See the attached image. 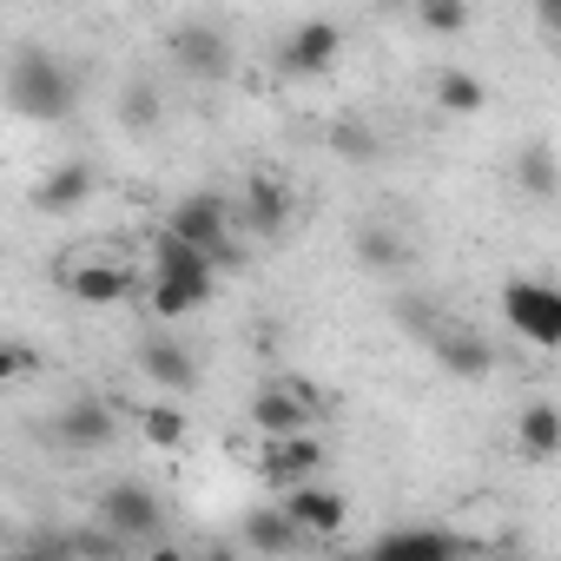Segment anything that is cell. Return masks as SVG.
<instances>
[{
    "label": "cell",
    "instance_id": "obj_15",
    "mask_svg": "<svg viewBox=\"0 0 561 561\" xmlns=\"http://www.w3.org/2000/svg\"><path fill=\"white\" fill-rule=\"evenodd\" d=\"M430 351H436V364H443L449 377H462V383H482V377L495 370V351H489L476 331H462V324H436V331H430Z\"/></svg>",
    "mask_w": 561,
    "mask_h": 561
},
{
    "label": "cell",
    "instance_id": "obj_7",
    "mask_svg": "<svg viewBox=\"0 0 561 561\" xmlns=\"http://www.w3.org/2000/svg\"><path fill=\"white\" fill-rule=\"evenodd\" d=\"M172 67L192 80V87H218V80H231V41L218 34V27H205V21H185V27H172Z\"/></svg>",
    "mask_w": 561,
    "mask_h": 561
},
{
    "label": "cell",
    "instance_id": "obj_4",
    "mask_svg": "<svg viewBox=\"0 0 561 561\" xmlns=\"http://www.w3.org/2000/svg\"><path fill=\"white\" fill-rule=\"evenodd\" d=\"M502 318L535 351H554L561 344V291L548 285V277H508V285H502Z\"/></svg>",
    "mask_w": 561,
    "mask_h": 561
},
{
    "label": "cell",
    "instance_id": "obj_26",
    "mask_svg": "<svg viewBox=\"0 0 561 561\" xmlns=\"http://www.w3.org/2000/svg\"><path fill=\"white\" fill-rule=\"evenodd\" d=\"M27 370H41V351L21 337H0V383H21Z\"/></svg>",
    "mask_w": 561,
    "mask_h": 561
},
{
    "label": "cell",
    "instance_id": "obj_8",
    "mask_svg": "<svg viewBox=\"0 0 561 561\" xmlns=\"http://www.w3.org/2000/svg\"><path fill=\"white\" fill-rule=\"evenodd\" d=\"M285 508L298 528H305V541H331V535H344V522H351V495H337V489H324L318 476H305V482H291L285 489Z\"/></svg>",
    "mask_w": 561,
    "mask_h": 561
},
{
    "label": "cell",
    "instance_id": "obj_27",
    "mask_svg": "<svg viewBox=\"0 0 561 561\" xmlns=\"http://www.w3.org/2000/svg\"><path fill=\"white\" fill-rule=\"evenodd\" d=\"M331 146H337L344 159H377V139H370V126H337V133H331Z\"/></svg>",
    "mask_w": 561,
    "mask_h": 561
},
{
    "label": "cell",
    "instance_id": "obj_16",
    "mask_svg": "<svg viewBox=\"0 0 561 561\" xmlns=\"http://www.w3.org/2000/svg\"><path fill=\"white\" fill-rule=\"evenodd\" d=\"M93 198V165L87 159H60L41 185H34V211H47V218H67V211H80Z\"/></svg>",
    "mask_w": 561,
    "mask_h": 561
},
{
    "label": "cell",
    "instance_id": "obj_3",
    "mask_svg": "<svg viewBox=\"0 0 561 561\" xmlns=\"http://www.w3.org/2000/svg\"><path fill=\"white\" fill-rule=\"evenodd\" d=\"M93 508H100V522H106L113 535H126L133 548H152V541L165 535V502H159V489H152V482H139V476L106 482Z\"/></svg>",
    "mask_w": 561,
    "mask_h": 561
},
{
    "label": "cell",
    "instance_id": "obj_11",
    "mask_svg": "<svg viewBox=\"0 0 561 561\" xmlns=\"http://www.w3.org/2000/svg\"><path fill=\"white\" fill-rule=\"evenodd\" d=\"M337 54H344V27H337V21H305V27H291V41H285V73L318 80V73L337 67Z\"/></svg>",
    "mask_w": 561,
    "mask_h": 561
},
{
    "label": "cell",
    "instance_id": "obj_9",
    "mask_svg": "<svg viewBox=\"0 0 561 561\" xmlns=\"http://www.w3.org/2000/svg\"><path fill=\"white\" fill-rule=\"evenodd\" d=\"M251 423H257V436L311 430V423H318V390H311V383H264V390L251 397Z\"/></svg>",
    "mask_w": 561,
    "mask_h": 561
},
{
    "label": "cell",
    "instance_id": "obj_24",
    "mask_svg": "<svg viewBox=\"0 0 561 561\" xmlns=\"http://www.w3.org/2000/svg\"><path fill=\"white\" fill-rule=\"evenodd\" d=\"M139 436H146L152 449H179V443H185V410H172V403H146V410H139Z\"/></svg>",
    "mask_w": 561,
    "mask_h": 561
},
{
    "label": "cell",
    "instance_id": "obj_5",
    "mask_svg": "<svg viewBox=\"0 0 561 561\" xmlns=\"http://www.w3.org/2000/svg\"><path fill=\"white\" fill-rule=\"evenodd\" d=\"M165 231L185 238V244H198L211 264H238V244H231V205H225L218 192H185V198L172 205Z\"/></svg>",
    "mask_w": 561,
    "mask_h": 561
},
{
    "label": "cell",
    "instance_id": "obj_1",
    "mask_svg": "<svg viewBox=\"0 0 561 561\" xmlns=\"http://www.w3.org/2000/svg\"><path fill=\"white\" fill-rule=\"evenodd\" d=\"M0 93H8V106L21 119H34V126H60L80 106L73 67L60 54H47V47H14L8 54V73H0Z\"/></svg>",
    "mask_w": 561,
    "mask_h": 561
},
{
    "label": "cell",
    "instance_id": "obj_25",
    "mask_svg": "<svg viewBox=\"0 0 561 561\" xmlns=\"http://www.w3.org/2000/svg\"><path fill=\"white\" fill-rule=\"evenodd\" d=\"M482 100H489V87L476 73H443L436 80V106L443 113H482Z\"/></svg>",
    "mask_w": 561,
    "mask_h": 561
},
{
    "label": "cell",
    "instance_id": "obj_23",
    "mask_svg": "<svg viewBox=\"0 0 561 561\" xmlns=\"http://www.w3.org/2000/svg\"><path fill=\"white\" fill-rule=\"evenodd\" d=\"M416 21L436 41H456V34H469V0H416Z\"/></svg>",
    "mask_w": 561,
    "mask_h": 561
},
{
    "label": "cell",
    "instance_id": "obj_20",
    "mask_svg": "<svg viewBox=\"0 0 561 561\" xmlns=\"http://www.w3.org/2000/svg\"><path fill=\"white\" fill-rule=\"evenodd\" d=\"M515 443H522L528 462L561 456V410H554V403H528V410L515 416Z\"/></svg>",
    "mask_w": 561,
    "mask_h": 561
},
{
    "label": "cell",
    "instance_id": "obj_18",
    "mask_svg": "<svg viewBox=\"0 0 561 561\" xmlns=\"http://www.w3.org/2000/svg\"><path fill=\"white\" fill-rule=\"evenodd\" d=\"M244 548H257V554H298L305 548V528L285 508H251L244 515Z\"/></svg>",
    "mask_w": 561,
    "mask_h": 561
},
{
    "label": "cell",
    "instance_id": "obj_17",
    "mask_svg": "<svg viewBox=\"0 0 561 561\" xmlns=\"http://www.w3.org/2000/svg\"><path fill=\"white\" fill-rule=\"evenodd\" d=\"M370 554H383V561H449V554H462V541L449 528H390V535L370 541Z\"/></svg>",
    "mask_w": 561,
    "mask_h": 561
},
{
    "label": "cell",
    "instance_id": "obj_13",
    "mask_svg": "<svg viewBox=\"0 0 561 561\" xmlns=\"http://www.w3.org/2000/svg\"><path fill=\"white\" fill-rule=\"evenodd\" d=\"M291 211H298V192L277 179V172H257V179H244V231H257V238H277L291 225Z\"/></svg>",
    "mask_w": 561,
    "mask_h": 561
},
{
    "label": "cell",
    "instance_id": "obj_28",
    "mask_svg": "<svg viewBox=\"0 0 561 561\" xmlns=\"http://www.w3.org/2000/svg\"><path fill=\"white\" fill-rule=\"evenodd\" d=\"M541 27H548V34L561 27V0H541Z\"/></svg>",
    "mask_w": 561,
    "mask_h": 561
},
{
    "label": "cell",
    "instance_id": "obj_22",
    "mask_svg": "<svg viewBox=\"0 0 561 561\" xmlns=\"http://www.w3.org/2000/svg\"><path fill=\"white\" fill-rule=\"evenodd\" d=\"M515 185H522L528 198H554V146H548V139L522 146V159H515Z\"/></svg>",
    "mask_w": 561,
    "mask_h": 561
},
{
    "label": "cell",
    "instance_id": "obj_12",
    "mask_svg": "<svg viewBox=\"0 0 561 561\" xmlns=\"http://www.w3.org/2000/svg\"><path fill=\"white\" fill-rule=\"evenodd\" d=\"M67 291H73V305L106 311V305H126V298L139 291V277H133L126 264H113V257H87V264L67 271Z\"/></svg>",
    "mask_w": 561,
    "mask_h": 561
},
{
    "label": "cell",
    "instance_id": "obj_19",
    "mask_svg": "<svg viewBox=\"0 0 561 561\" xmlns=\"http://www.w3.org/2000/svg\"><path fill=\"white\" fill-rule=\"evenodd\" d=\"M113 113H119V126H126V133L152 139V133L165 126V93H159L152 80H126V87H119V106H113Z\"/></svg>",
    "mask_w": 561,
    "mask_h": 561
},
{
    "label": "cell",
    "instance_id": "obj_6",
    "mask_svg": "<svg viewBox=\"0 0 561 561\" xmlns=\"http://www.w3.org/2000/svg\"><path fill=\"white\" fill-rule=\"evenodd\" d=\"M47 443L67 449V456H100L119 443V410L113 397H73L54 423H47Z\"/></svg>",
    "mask_w": 561,
    "mask_h": 561
},
{
    "label": "cell",
    "instance_id": "obj_10",
    "mask_svg": "<svg viewBox=\"0 0 561 561\" xmlns=\"http://www.w3.org/2000/svg\"><path fill=\"white\" fill-rule=\"evenodd\" d=\"M318 469H324V443H318V430L264 436V449H257V476H264L271 489H291V482H305V476H318Z\"/></svg>",
    "mask_w": 561,
    "mask_h": 561
},
{
    "label": "cell",
    "instance_id": "obj_2",
    "mask_svg": "<svg viewBox=\"0 0 561 561\" xmlns=\"http://www.w3.org/2000/svg\"><path fill=\"white\" fill-rule=\"evenodd\" d=\"M152 264H159V271H152V311H159L165 324H179V318H192V311H205V305H211L218 264H211L198 244H185V238L159 231Z\"/></svg>",
    "mask_w": 561,
    "mask_h": 561
},
{
    "label": "cell",
    "instance_id": "obj_21",
    "mask_svg": "<svg viewBox=\"0 0 561 561\" xmlns=\"http://www.w3.org/2000/svg\"><path fill=\"white\" fill-rule=\"evenodd\" d=\"M357 264L364 271H410V238L397 225H364L357 231Z\"/></svg>",
    "mask_w": 561,
    "mask_h": 561
},
{
    "label": "cell",
    "instance_id": "obj_14",
    "mask_svg": "<svg viewBox=\"0 0 561 561\" xmlns=\"http://www.w3.org/2000/svg\"><path fill=\"white\" fill-rule=\"evenodd\" d=\"M139 370L159 383V390H172V397H192L198 390V357L179 344V337H139Z\"/></svg>",
    "mask_w": 561,
    "mask_h": 561
}]
</instances>
